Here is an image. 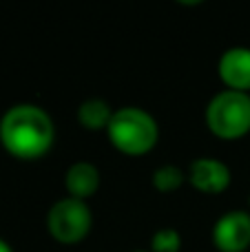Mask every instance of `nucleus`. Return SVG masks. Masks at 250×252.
<instances>
[{"label": "nucleus", "mask_w": 250, "mask_h": 252, "mask_svg": "<svg viewBox=\"0 0 250 252\" xmlns=\"http://www.w3.org/2000/svg\"><path fill=\"white\" fill-rule=\"evenodd\" d=\"M53 142L56 126L42 106L16 104L0 120V144L16 159H40L51 151Z\"/></svg>", "instance_id": "obj_1"}, {"label": "nucleus", "mask_w": 250, "mask_h": 252, "mask_svg": "<svg viewBox=\"0 0 250 252\" xmlns=\"http://www.w3.org/2000/svg\"><path fill=\"white\" fill-rule=\"evenodd\" d=\"M106 135L120 153L137 157L155 148L159 139V128L149 111L137 109V106H124V109L113 111Z\"/></svg>", "instance_id": "obj_2"}, {"label": "nucleus", "mask_w": 250, "mask_h": 252, "mask_svg": "<svg viewBox=\"0 0 250 252\" xmlns=\"http://www.w3.org/2000/svg\"><path fill=\"white\" fill-rule=\"evenodd\" d=\"M206 126L219 139H239L250 133V95L221 91L206 106Z\"/></svg>", "instance_id": "obj_3"}, {"label": "nucleus", "mask_w": 250, "mask_h": 252, "mask_svg": "<svg viewBox=\"0 0 250 252\" xmlns=\"http://www.w3.org/2000/svg\"><path fill=\"white\" fill-rule=\"evenodd\" d=\"M93 215L87 201L64 197L47 213V230L60 244H78L91 232Z\"/></svg>", "instance_id": "obj_4"}, {"label": "nucleus", "mask_w": 250, "mask_h": 252, "mask_svg": "<svg viewBox=\"0 0 250 252\" xmlns=\"http://www.w3.org/2000/svg\"><path fill=\"white\" fill-rule=\"evenodd\" d=\"M213 244L219 252H246L250 248V215L230 210L213 226Z\"/></svg>", "instance_id": "obj_5"}, {"label": "nucleus", "mask_w": 250, "mask_h": 252, "mask_svg": "<svg viewBox=\"0 0 250 252\" xmlns=\"http://www.w3.org/2000/svg\"><path fill=\"white\" fill-rule=\"evenodd\" d=\"M230 168L215 157H199L188 168V182L204 195H219L230 186Z\"/></svg>", "instance_id": "obj_6"}, {"label": "nucleus", "mask_w": 250, "mask_h": 252, "mask_svg": "<svg viewBox=\"0 0 250 252\" xmlns=\"http://www.w3.org/2000/svg\"><path fill=\"white\" fill-rule=\"evenodd\" d=\"M219 78L228 91H239L250 95V49L233 47L219 58Z\"/></svg>", "instance_id": "obj_7"}, {"label": "nucleus", "mask_w": 250, "mask_h": 252, "mask_svg": "<svg viewBox=\"0 0 250 252\" xmlns=\"http://www.w3.org/2000/svg\"><path fill=\"white\" fill-rule=\"evenodd\" d=\"M64 188L66 195L73 197V199H91L100 188V170L91 161H75L69 166L64 175Z\"/></svg>", "instance_id": "obj_8"}, {"label": "nucleus", "mask_w": 250, "mask_h": 252, "mask_svg": "<svg viewBox=\"0 0 250 252\" xmlns=\"http://www.w3.org/2000/svg\"><path fill=\"white\" fill-rule=\"evenodd\" d=\"M111 118H113V111H111L109 102L100 100V97L84 100L78 109V122L87 130H106Z\"/></svg>", "instance_id": "obj_9"}, {"label": "nucleus", "mask_w": 250, "mask_h": 252, "mask_svg": "<svg viewBox=\"0 0 250 252\" xmlns=\"http://www.w3.org/2000/svg\"><path fill=\"white\" fill-rule=\"evenodd\" d=\"M184 179H186V175L182 173V168L166 164V166H159L153 173V188L159 192H173L184 184Z\"/></svg>", "instance_id": "obj_10"}, {"label": "nucleus", "mask_w": 250, "mask_h": 252, "mask_svg": "<svg viewBox=\"0 0 250 252\" xmlns=\"http://www.w3.org/2000/svg\"><path fill=\"white\" fill-rule=\"evenodd\" d=\"M182 237L175 228H159L151 237V252H180Z\"/></svg>", "instance_id": "obj_11"}, {"label": "nucleus", "mask_w": 250, "mask_h": 252, "mask_svg": "<svg viewBox=\"0 0 250 252\" xmlns=\"http://www.w3.org/2000/svg\"><path fill=\"white\" fill-rule=\"evenodd\" d=\"M0 252H13V250H11V246H9L7 241L0 239Z\"/></svg>", "instance_id": "obj_12"}, {"label": "nucleus", "mask_w": 250, "mask_h": 252, "mask_svg": "<svg viewBox=\"0 0 250 252\" xmlns=\"http://www.w3.org/2000/svg\"><path fill=\"white\" fill-rule=\"evenodd\" d=\"M135 252H144V250H135Z\"/></svg>", "instance_id": "obj_13"}]
</instances>
